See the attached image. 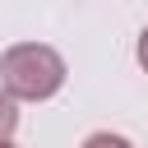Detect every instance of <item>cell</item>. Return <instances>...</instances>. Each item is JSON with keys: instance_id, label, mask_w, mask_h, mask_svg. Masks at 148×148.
Returning a JSON list of instances; mask_svg holds the SVG:
<instances>
[{"instance_id": "277c9868", "label": "cell", "mask_w": 148, "mask_h": 148, "mask_svg": "<svg viewBox=\"0 0 148 148\" xmlns=\"http://www.w3.org/2000/svg\"><path fill=\"white\" fill-rule=\"evenodd\" d=\"M134 60H139V69L148 74V28L139 32V42H134Z\"/></svg>"}, {"instance_id": "3957f363", "label": "cell", "mask_w": 148, "mask_h": 148, "mask_svg": "<svg viewBox=\"0 0 148 148\" xmlns=\"http://www.w3.org/2000/svg\"><path fill=\"white\" fill-rule=\"evenodd\" d=\"M79 148H134V143H130L125 134H116V130H92Z\"/></svg>"}, {"instance_id": "5b68a950", "label": "cell", "mask_w": 148, "mask_h": 148, "mask_svg": "<svg viewBox=\"0 0 148 148\" xmlns=\"http://www.w3.org/2000/svg\"><path fill=\"white\" fill-rule=\"evenodd\" d=\"M0 148H18V143H14V139H0Z\"/></svg>"}, {"instance_id": "7a4b0ae2", "label": "cell", "mask_w": 148, "mask_h": 148, "mask_svg": "<svg viewBox=\"0 0 148 148\" xmlns=\"http://www.w3.org/2000/svg\"><path fill=\"white\" fill-rule=\"evenodd\" d=\"M14 130H18V102L0 88V139H14Z\"/></svg>"}, {"instance_id": "6da1fadb", "label": "cell", "mask_w": 148, "mask_h": 148, "mask_svg": "<svg viewBox=\"0 0 148 148\" xmlns=\"http://www.w3.org/2000/svg\"><path fill=\"white\" fill-rule=\"evenodd\" d=\"M69 79V65L46 42H14L0 56V88L14 102H51Z\"/></svg>"}]
</instances>
